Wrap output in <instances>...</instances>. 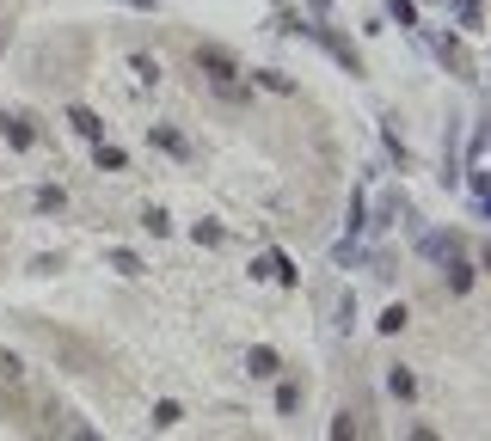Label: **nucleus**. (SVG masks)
<instances>
[{"mask_svg":"<svg viewBox=\"0 0 491 441\" xmlns=\"http://www.w3.org/2000/svg\"><path fill=\"white\" fill-rule=\"evenodd\" d=\"M197 68H203V80H210V93L221 104H246V99H252V86L240 80L246 68L221 49V43H197Z\"/></svg>","mask_w":491,"mask_h":441,"instance_id":"1","label":"nucleus"},{"mask_svg":"<svg viewBox=\"0 0 491 441\" xmlns=\"http://www.w3.org/2000/svg\"><path fill=\"white\" fill-rule=\"evenodd\" d=\"M399 215H406V197H399V190H381L375 208H362V234H387Z\"/></svg>","mask_w":491,"mask_h":441,"instance_id":"2","label":"nucleus"},{"mask_svg":"<svg viewBox=\"0 0 491 441\" xmlns=\"http://www.w3.org/2000/svg\"><path fill=\"white\" fill-rule=\"evenodd\" d=\"M0 136H6V147H19V154H25V147H37L31 110H6V117H0Z\"/></svg>","mask_w":491,"mask_h":441,"instance_id":"3","label":"nucleus"},{"mask_svg":"<svg viewBox=\"0 0 491 441\" xmlns=\"http://www.w3.org/2000/svg\"><path fill=\"white\" fill-rule=\"evenodd\" d=\"M147 141H154V147H160V154H173V160H184V166H191V160H197V147H191V141L178 136L173 123H154V129H147Z\"/></svg>","mask_w":491,"mask_h":441,"instance_id":"4","label":"nucleus"},{"mask_svg":"<svg viewBox=\"0 0 491 441\" xmlns=\"http://www.w3.org/2000/svg\"><path fill=\"white\" fill-rule=\"evenodd\" d=\"M246 374H252V380H277L282 356L271 349V343H252V349H246Z\"/></svg>","mask_w":491,"mask_h":441,"instance_id":"5","label":"nucleus"},{"mask_svg":"<svg viewBox=\"0 0 491 441\" xmlns=\"http://www.w3.org/2000/svg\"><path fill=\"white\" fill-rule=\"evenodd\" d=\"M252 276H271V282H282V288H295V282H301V270H295L282 251H264V258L252 264Z\"/></svg>","mask_w":491,"mask_h":441,"instance_id":"6","label":"nucleus"},{"mask_svg":"<svg viewBox=\"0 0 491 441\" xmlns=\"http://www.w3.org/2000/svg\"><path fill=\"white\" fill-rule=\"evenodd\" d=\"M418 251L436 258V264H455L460 258V234H418Z\"/></svg>","mask_w":491,"mask_h":441,"instance_id":"7","label":"nucleus"},{"mask_svg":"<svg viewBox=\"0 0 491 441\" xmlns=\"http://www.w3.org/2000/svg\"><path fill=\"white\" fill-rule=\"evenodd\" d=\"M68 129L86 141H105V117L99 110H86V104H68Z\"/></svg>","mask_w":491,"mask_h":441,"instance_id":"8","label":"nucleus"},{"mask_svg":"<svg viewBox=\"0 0 491 441\" xmlns=\"http://www.w3.org/2000/svg\"><path fill=\"white\" fill-rule=\"evenodd\" d=\"M430 49H436V56H442V62H449V68L460 74V80H479V68H473V62L460 56V43H455V37H430Z\"/></svg>","mask_w":491,"mask_h":441,"instance_id":"9","label":"nucleus"},{"mask_svg":"<svg viewBox=\"0 0 491 441\" xmlns=\"http://www.w3.org/2000/svg\"><path fill=\"white\" fill-rule=\"evenodd\" d=\"M31 208H37V215H62V208H68V190H62V184H37Z\"/></svg>","mask_w":491,"mask_h":441,"instance_id":"10","label":"nucleus"},{"mask_svg":"<svg viewBox=\"0 0 491 441\" xmlns=\"http://www.w3.org/2000/svg\"><path fill=\"white\" fill-rule=\"evenodd\" d=\"M105 264L117 276H147V264H141V251H129V245H111L105 251Z\"/></svg>","mask_w":491,"mask_h":441,"instance_id":"11","label":"nucleus"},{"mask_svg":"<svg viewBox=\"0 0 491 441\" xmlns=\"http://www.w3.org/2000/svg\"><path fill=\"white\" fill-rule=\"evenodd\" d=\"M93 166H99V172H123V166H129V154H123L117 141H93Z\"/></svg>","mask_w":491,"mask_h":441,"instance_id":"12","label":"nucleus"},{"mask_svg":"<svg viewBox=\"0 0 491 441\" xmlns=\"http://www.w3.org/2000/svg\"><path fill=\"white\" fill-rule=\"evenodd\" d=\"M375 325H381L387 338H399V331L412 325V313H406V301H387V306H381V319H375Z\"/></svg>","mask_w":491,"mask_h":441,"instance_id":"13","label":"nucleus"},{"mask_svg":"<svg viewBox=\"0 0 491 441\" xmlns=\"http://www.w3.org/2000/svg\"><path fill=\"white\" fill-rule=\"evenodd\" d=\"M381 141H387V154L399 160V172L412 166V147H406V136H399V129H393V117H381Z\"/></svg>","mask_w":491,"mask_h":441,"instance_id":"14","label":"nucleus"},{"mask_svg":"<svg viewBox=\"0 0 491 441\" xmlns=\"http://www.w3.org/2000/svg\"><path fill=\"white\" fill-rule=\"evenodd\" d=\"M301 399H308V386H301V380H282V386H277V417H295Z\"/></svg>","mask_w":491,"mask_h":441,"instance_id":"15","label":"nucleus"},{"mask_svg":"<svg viewBox=\"0 0 491 441\" xmlns=\"http://www.w3.org/2000/svg\"><path fill=\"white\" fill-rule=\"evenodd\" d=\"M460 31H486V0H455Z\"/></svg>","mask_w":491,"mask_h":441,"instance_id":"16","label":"nucleus"},{"mask_svg":"<svg viewBox=\"0 0 491 441\" xmlns=\"http://www.w3.org/2000/svg\"><path fill=\"white\" fill-rule=\"evenodd\" d=\"M387 392H393V399H418V374L412 368H387Z\"/></svg>","mask_w":491,"mask_h":441,"instance_id":"17","label":"nucleus"},{"mask_svg":"<svg viewBox=\"0 0 491 441\" xmlns=\"http://www.w3.org/2000/svg\"><path fill=\"white\" fill-rule=\"evenodd\" d=\"M387 19L399 31H418V0H387Z\"/></svg>","mask_w":491,"mask_h":441,"instance_id":"18","label":"nucleus"},{"mask_svg":"<svg viewBox=\"0 0 491 441\" xmlns=\"http://www.w3.org/2000/svg\"><path fill=\"white\" fill-rule=\"evenodd\" d=\"M252 80H258L264 93H277V99H289V93H295V80H289V74H282V68H258V74H252Z\"/></svg>","mask_w":491,"mask_h":441,"instance_id":"19","label":"nucleus"},{"mask_svg":"<svg viewBox=\"0 0 491 441\" xmlns=\"http://www.w3.org/2000/svg\"><path fill=\"white\" fill-rule=\"evenodd\" d=\"M129 74H136L141 86H160V62H154V56H141V49L129 56Z\"/></svg>","mask_w":491,"mask_h":441,"instance_id":"20","label":"nucleus"},{"mask_svg":"<svg viewBox=\"0 0 491 441\" xmlns=\"http://www.w3.org/2000/svg\"><path fill=\"white\" fill-rule=\"evenodd\" d=\"M141 227H147L154 239H166L173 234V215H166V208H141Z\"/></svg>","mask_w":491,"mask_h":441,"instance_id":"21","label":"nucleus"},{"mask_svg":"<svg viewBox=\"0 0 491 441\" xmlns=\"http://www.w3.org/2000/svg\"><path fill=\"white\" fill-rule=\"evenodd\" d=\"M467 288H473V264L455 258V264H449V295H467Z\"/></svg>","mask_w":491,"mask_h":441,"instance_id":"22","label":"nucleus"},{"mask_svg":"<svg viewBox=\"0 0 491 441\" xmlns=\"http://www.w3.org/2000/svg\"><path fill=\"white\" fill-rule=\"evenodd\" d=\"M191 239H197V245H228V227H215V221H197V227H191Z\"/></svg>","mask_w":491,"mask_h":441,"instance_id":"23","label":"nucleus"},{"mask_svg":"<svg viewBox=\"0 0 491 441\" xmlns=\"http://www.w3.org/2000/svg\"><path fill=\"white\" fill-rule=\"evenodd\" d=\"M178 417H184V405H178V399H160V405H154V429H173Z\"/></svg>","mask_w":491,"mask_h":441,"instance_id":"24","label":"nucleus"},{"mask_svg":"<svg viewBox=\"0 0 491 441\" xmlns=\"http://www.w3.org/2000/svg\"><path fill=\"white\" fill-rule=\"evenodd\" d=\"M332 441H356V423H351V410H338V417H332Z\"/></svg>","mask_w":491,"mask_h":441,"instance_id":"25","label":"nucleus"},{"mask_svg":"<svg viewBox=\"0 0 491 441\" xmlns=\"http://www.w3.org/2000/svg\"><path fill=\"white\" fill-rule=\"evenodd\" d=\"M62 270V258H49V251H43V258H31V276H56Z\"/></svg>","mask_w":491,"mask_h":441,"instance_id":"26","label":"nucleus"},{"mask_svg":"<svg viewBox=\"0 0 491 441\" xmlns=\"http://www.w3.org/2000/svg\"><path fill=\"white\" fill-rule=\"evenodd\" d=\"M68 441H105V436H99V429H86V423H74V429H68Z\"/></svg>","mask_w":491,"mask_h":441,"instance_id":"27","label":"nucleus"},{"mask_svg":"<svg viewBox=\"0 0 491 441\" xmlns=\"http://www.w3.org/2000/svg\"><path fill=\"white\" fill-rule=\"evenodd\" d=\"M406 441H442V436H436V429H412Z\"/></svg>","mask_w":491,"mask_h":441,"instance_id":"28","label":"nucleus"},{"mask_svg":"<svg viewBox=\"0 0 491 441\" xmlns=\"http://www.w3.org/2000/svg\"><path fill=\"white\" fill-rule=\"evenodd\" d=\"M123 6H136V13H154V0H123Z\"/></svg>","mask_w":491,"mask_h":441,"instance_id":"29","label":"nucleus"},{"mask_svg":"<svg viewBox=\"0 0 491 441\" xmlns=\"http://www.w3.org/2000/svg\"><path fill=\"white\" fill-rule=\"evenodd\" d=\"M271 6H277V0H271Z\"/></svg>","mask_w":491,"mask_h":441,"instance_id":"30","label":"nucleus"}]
</instances>
